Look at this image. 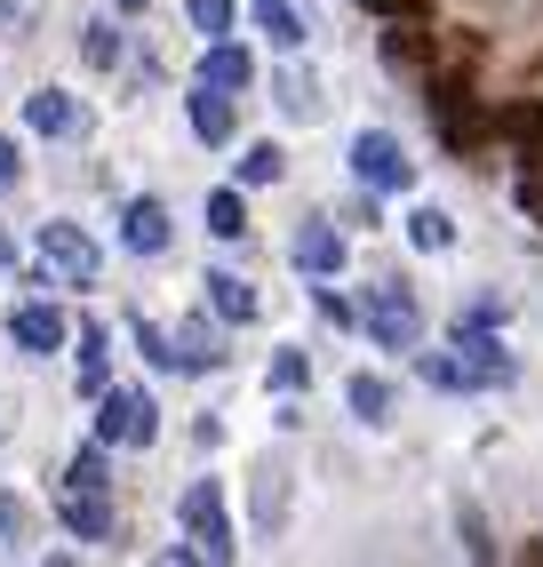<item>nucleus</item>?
I'll use <instances>...</instances> for the list:
<instances>
[{
	"label": "nucleus",
	"mask_w": 543,
	"mask_h": 567,
	"mask_svg": "<svg viewBox=\"0 0 543 567\" xmlns=\"http://www.w3.org/2000/svg\"><path fill=\"white\" fill-rule=\"evenodd\" d=\"M432 121H440V144L448 153H480L495 136V112L480 104V89L463 72H432Z\"/></svg>",
	"instance_id": "1"
},
{
	"label": "nucleus",
	"mask_w": 543,
	"mask_h": 567,
	"mask_svg": "<svg viewBox=\"0 0 543 567\" xmlns=\"http://www.w3.org/2000/svg\"><path fill=\"white\" fill-rule=\"evenodd\" d=\"M360 328H368L376 352H416V344H423V312H416L408 280H376L368 305H360Z\"/></svg>",
	"instance_id": "2"
},
{
	"label": "nucleus",
	"mask_w": 543,
	"mask_h": 567,
	"mask_svg": "<svg viewBox=\"0 0 543 567\" xmlns=\"http://www.w3.org/2000/svg\"><path fill=\"white\" fill-rule=\"evenodd\" d=\"M96 440L104 447H152L161 440V408L144 392H129V384H104L96 392Z\"/></svg>",
	"instance_id": "3"
},
{
	"label": "nucleus",
	"mask_w": 543,
	"mask_h": 567,
	"mask_svg": "<svg viewBox=\"0 0 543 567\" xmlns=\"http://www.w3.org/2000/svg\"><path fill=\"white\" fill-rule=\"evenodd\" d=\"M352 176H360V193H408L416 161H408V144L392 128H360L352 136Z\"/></svg>",
	"instance_id": "4"
},
{
	"label": "nucleus",
	"mask_w": 543,
	"mask_h": 567,
	"mask_svg": "<svg viewBox=\"0 0 543 567\" xmlns=\"http://www.w3.org/2000/svg\"><path fill=\"white\" fill-rule=\"evenodd\" d=\"M41 272L57 288H96L104 256H96V240L81 233V224H41Z\"/></svg>",
	"instance_id": "5"
},
{
	"label": "nucleus",
	"mask_w": 543,
	"mask_h": 567,
	"mask_svg": "<svg viewBox=\"0 0 543 567\" xmlns=\"http://www.w3.org/2000/svg\"><path fill=\"white\" fill-rule=\"evenodd\" d=\"M176 519H184V536L201 544V559H232V519H224V487L216 480H192Z\"/></svg>",
	"instance_id": "6"
},
{
	"label": "nucleus",
	"mask_w": 543,
	"mask_h": 567,
	"mask_svg": "<svg viewBox=\"0 0 543 567\" xmlns=\"http://www.w3.org/2000/svg\"><path fill=\"white\" fill-rule=\"evenodd\" d=\"M455 360L472 368V384H512V352H503V336L495 328H480V320H455Z\"/></svg>",
	"instance_id": "7"
},
{
	"label": "nucleus",
	"mask_w": 543,
	"mask_h": 567,
	"mask_svg": "<svg viewBox=\"0 0 543 567\" xmlns=\"http://www.w3.org/2000/svg\"><path fill=\"white\" fill-rule=\"evenodd\" d=\"M9 336H17V344H24V352H41V360L72 344V328H64V312L49 305V288H41V296H32V305H17V312H9Z\"/></svg>",
	"instance_id": "8"
},
{
	"label": "nucleus",
	"mask_w": 543,
	"mask_h": 567,
	"mask_svg": "<svg viewBox=\"0 0 543 567\" xmlns=\"http://www.w3.org/2000/svg\"><path fill=\"white\" fill-rule=\"evenodd\" d=\"M288 256H296V272H313V280H336V272H344V233H336L328 216H304Z\"/></svg>",
	"instance_id": "9"
},
{
	"label": "nucleus",
	"mask_w": 543,
	"mask_h": 567,
	"mask_svg": "<svg viewBox=\"0 0 543 567\" xmlns=\"http://www.w3.org/2000/svg\"><path fill=\"white\" fill-rule=\"evenodd\" d=\"M57 519H64L81 544H104V536H112V504H104V487H81V480H64V487H57Z\"/></svg>",
	"instance_id": "10"
},
{
	"label": "nucleus",
	"mask_w": 543,
	"mask_h": 567,
	"mask_svg": "<svg viewBox=\"0 0 543 567\" xmlns=\"http://www.w3.org/2000/svg\"><path fill=\"white\" fill-rule=\"evenodd\" d=\"M184 112H192V136H201V144H232V128H240V112H232V89H216V81L192 89Z\"/></svg>",
	"instance_id": "11"
},
{
	"label": "nucleus",
	"mask_w": 543,
	"mask_h": 567,
	"mask_svg": "<svg viewBox=\"0 0 543 567\" xmlns=\"http://www.w3.org/2000/svg\"><path fill=\"white\" fill-rule=\"evenodd\" d=\"M121 240H129L136 256H161V248L176 240V224H168L161 200H129V208H121Z\"/></svg>",
	"instance_id": "12"
},
{
	"label": "nucleus",
	"mask_w": 543,
	"mask_h": 567,
	"mask_svg": "<svg viewBox=\"0 0 543 567\" xmlns=\"http://www.w3.org/2000/svg\"><path fill=\"white\" fill-rule=\"evenodd\" d=\"M24 121L41 128V136H81V128H89V112L72 104L64 89H32V96H24Z\"/></svg>",
	"instance_id": "13"
},
{
	"label": "nucleus",
	"mask_w": 543,
	"mask_h": 567,
	"mask_svg": "<svg viewBox=\"0 0 543 567\" xmlns=\"http://www.w3.org/2000/svg\"><path fill=\"white\" fill-rule=\"evenodd\" d=\"M432 32H423L416 17H392V32H383V64H392V72H432Z\"/></svg>",
	"instance_id": "14"
},
{
	"label": "nucleus",
	"mask_w": 543,
	"mask_h": 567,
	"mask_svg": "<svg viewBox=\"0 0 543 567\" xmlns=\"http://www.w3.org/2000/svg\"><path fill=\"white\" fill-rule=\"evenodd\" d=\"M168 344H176V368H184V375L224 368V336H216V320H184V328L168 336Z\"/></svg>",
	"instance_id": "15"
},
{
	"label": "nucleus",
	"mask_w": 543,
	"mask_h": 567,
	"mask_svg": "<svg viewBox=\"0 0 543 567\" xmlns=\"http://www.w3.org/2000/svg\"><path fill=\"white\" fill-rule=\"evenodd\" d=\"M201 81H216V89H232V96H240V89L256 81V64H248V49L224 32V41H208V56H201Z\"/></svg>",
	"instance_id": "16"
},
{
	"label": "nucleus",
	"mask_w": 543,
	"mask_h": 567,
	"mask_svg": "<svg viewBox=\"0 0 543 567\" xmlns=\"http://www.w3.org/2000/svg\"><path fill=\"white\" fill-rule=\"evenodd\" d=\"M495 136L520 144V168L543 161V104H535V96H527V104H503V112H495Z\"/></svg>",
	"instance_id": "17"
},
{
	"label": "nucleus",
	"mask_w": 543,
	"mask_h": 567,
	"mask_svg": "<svg viewBox=\"0 0 543 567\" xmlns=\"http://www.w3.org/2000/svg\"><path fill=\"white\" fill-rule=\"evenodd\" d=\"M201 288H208V305H216V320H256V288H248L240 272H208Z\"/></svg>",
	"instance_id": "18"
},
{
	"label": "nucleus",
	"mask_w": 543,
	"mask_h": 567,
	"mask_svg": "<svg viewBox=\"0 0 543 567\" xmlns=\"http://www.w3.org/2000/svg\"><path fill=\"white\" fill-rule=\"evenodd\" d=\"M256 32L272 49H304V17L288 9V0H256Z\"/></svg>",
	"instance_id": "19"
},
{
	"label": "nucleus",
	"mask_w": 543,
	"mask_h": 567,
	"mask_svg": "<svg viewBox=\"0 0 543 567\" xmlns=\"http://www.w3.org/2000/svg\"><path fill=\"white\" fill-rule=\"evenodd\" d=\"M416 375H423L432 392H480V384H472V368H463L455 352H416Z\"/></svg>",
	"instance_id": "20"
},
{
	"label": "nucleus",
	"mask_w": 543,
	"mask_h": 567,
	"mask_svg": "<svg viewBox=\"0 0 543 567\" xmlns=\"http://www.w3.org/2000/svg\"><path fill=\"white\" fill-rule=\"evenodd\" d=\"M104 352H112V336L104 328H81V392L96 400L104 384H112V368H104Z\"/></svg>",
	"instance_id": "21"
},
{
	"label": "nucleus",
	"mask_w": 543,
	"mask_h": 567,
	"mask_svg": "<svg viewBox=\"0 0 543 567\" xmlns=\"http://www.w3.org/2000/svg\"><path fill=\"white\" fill-rule=\"evenodd\" d=\"M352 415L360 424H392V384L383 375H352Z\"/></svg>",
	"instance_id": "22"
},
{
	"label": "nucleus",
	"mask_w": 543,
	"mask_h": 567,
	"mask_svg": "<svg viewBox=\"0 0 543 567\" xmlns=\"http://www.w3.org/2000/svg\"><path fill=\"white\" fill-rule=\"evenodd\" d=\"M408 240H416L423 256H440V248L455 240V216H448V208H416V216H408Z\"/></svg>",
	"instance_id": "23"
},
{
	"label": "nucleus",
	"mask_w": 543,
	"mask_h": 567,
	"mask_svg": "<svg viewBox=\"0 0 543 567\" xmlns=\"http://www.w3.org/2000/svg\"><path fill=\"white\" fill-rule=\"evenodd\" d=\"M208 233L216 240H240L248 233V200L240 193H208Z\"/></svg>",
	"instance_id": "24"
},
{
	"label": "nucleus",
	"mask_w": 543,
	"mask_h": 567,
	"mask_svg": "<svg viewBox=\"0 0 543 567\" xmlns=\"http://www.w3.org/2000/svg\"><path fill=\"white\" fill-rule=\"evenodd\" d=\"M280 176H288L280 144H248V153H240V184H280Z\"/></svg>",
	"instance_id": "25"
},
{
	"label": "nucleus",
	"mask_w": 543,
	"mask_h": 567,
	"mask_svg": "<svg viewBox=\"0 0 543 567\" xmlns=\"http://www.w3.org/2000/svg\"><path fill=\"white\" fill-rule=\"evenodd\" d=\"M192 24H201V41H224V32H240V9L232 0H184Z\"/></svg>",
	"instance_id": "26"
},
{
	"label": "nucleus",
	"mask_w": 543,
	"mask_h": 567,
	"mask_svg": "<svg viewBox=\"0 0 543 567\" xmlns=\"http://www.w3.org/2000/svg\"><path fill=\"white\" fill-rule=\"evenodd\" d=\"M280 112H296V121H313V112H320L313 72H280Z\"/></svg>",
	"instance_id": "27"
},
{
	"label": "nucleus",
	"mask_w": 543,
	"mask_h": 567,
	"mask_svg": "<svg viewBox=\"0 0 543 567\" xmlns=\"http://www.w3.org/2000/svg\"><path fill=\"white\" fill-rule=\"evenodd\" d=\"M455 536H463V551H472V559H495V536H488L480 504H455Z\"/></svg>",
	"instance_id": "28"
},
{
	"label": "nucleus",
	"mask_w": 543,
	"mask_h": 567,
	"mask_svg": "<svg viewBox=\"0 0 543 567\" xmlns=\"http://www.w3.org/2000/svg\"><path fill=\"white\" fill-rule=\"evenodd\" d=\"M81 56H89V64H121V32H112V17H96V24L81 32Z\"/></svg>",
	"instance_id": "29"
},
{
	"label": "nucleus",
	"mask_w": 543,
	"mask_h": 567,
	"mask_svg": "<svg viewBox=\"0 0 543 567\" xmlns=\"http://www.w3.org/2000/svg\"><path fill=\"white\" fill-rule=\"evenodd\" d=\"M304 384H313V360H304V352H280V360H272V392H304Z\"/></svg>",
	"instance_id": "30"
},
{
	"label": "nucleus",
	"mask_w": 543,
	"mask_h": 567,
	"mask_svg": "<svg viewBox=\"0 0 543 567\" xmlns=\"http://www.w3.org/2000/svg\"><path fill=\"white\" fill-rule=\"evenodd\" d=\"M512 200H520V216H535V224H543V161H527V168H520Z\"/></svg>",
	"instance_id": "31"
},
{
	"label": "nucleus",
	"mask_w": 543,
	"mask_h": 567,
	"mask_svg": "<svg viewBox=\"0 0 543 567\" xmlns=\"http://www.w3.org/2000/svg\"><path fill=\"white\" fill-rule=\"evenodd\" d=\"M136 352H144L152 368H176V344H168V328H152V320H136Z\"/></svg>",
	"instance_id": "32"
},
{
	"label": "nucleus",
	"mask_w": 543,
	"mask_h": 567,
	"mask_svg": "<svg viewBox=\"0 0 543 567\" xmlns=\"http://www.w3.org/2000/svg\"><path fill=\"white\" fill-rule=\"evenodd\" d=\"M104 472H112V464H104V440H96V447H81V456H72V472H64V480H81V487H112Z\"/></svg>",
	"instance_id": "33"
},
{
	"label": "nucleus",
	"mask_w": 543,
	"mask_h": 567,
	"mask_svg": "<svg viewBox=\"0 0 543 567\" xmlns=\"http://www.w3.org/2000/svg\"><path fill=\"white\" fill-rule=\"evenodd\" d=\"M256 512H264V527L280 519V472H272V464L256 472Z\"/></svg>",
	"instance_id": "34"
},
{
	"label": "nucleus",
	"mask_w": 543,
	"mask_h": 567,
	"mask_svg": "<svg viewBox=\"0 0 543 567\" xmlns=\"http://www.w3.org/2000/svg\"><path fill=\"white\" fill-rule=\"evenodd\" d=\"M0 527H9V544H24V536H32V512L9 496V504H0Z\"/></svg>",
	"instance_id": "35"
},
{
	"label": "nucleus",
	"mask_w": 543,
	"mask_h": 567,
	"mask_svg": "<svg viewBox=\"0 0 543 567\" xmlns=\"http://www.w3.org/2000/svg\"><path fill=\"white\" fill-rule=\"evenodd\" d=\"M320 312H328L336 328H352V320H360V312H352V305H344V296H336V288H320Z\"/></svg>",
	"instance_id": "36"
},
{
	"label": "nucleus",
	"mask_w": 543,
	"mask_h": 567,
	"mask_svg": "<svg viewBox=\"0 0 543 567\" xmlns=\"http://www.w3.org/2000/svg\"><path fill=\"white\" fill-rule=\"evenodd\" d=\"M368 9H376V17H423L432 0H368Z\"/></svg>",
	"instance_id": "37"
},
{
	"label": "nucleus",
	"mask_w": 543,
	"mask_h": 567,
	"mask_svg": "<svg viewBox=\"0 0 543 567\" xmlns=\"http://www.w3.org/2000/svg\"><path fill=\"white\" fill-rule=\"evenodd\" d=\"M0 184H17V144L0 136Z\"/></svg>",
	"instance_id": "38"
},
{
	"label": "nucleus",
	"mask_w": 543,
	"mask_h": 567,
	"mask_svg": "<svg viewBox=\"0 0 543 567\" xmlns=\"http://www.w3.org/2000/svg\"><path fill=\"white\" fill-rule=\"evenodd\" d=\"M0 264H17V240H9V233H0Z\"/></svg>",
	"instance_id": "39"
},
{
	"label": "nucleus",
	"mask_w": 543,
	"mask_h": 567,
	"mask_svg": "<svg viewBox=\"0 0 543 567\" xmlns=\"http://www.w3.org/2000/svg\"><path fill=\"white\" fill-rule=\"evenodd\" d=\"M112 9H121V17H136V9H144V0H112Z\"/></svg>",
	"instance_id": "40"
}]
</instances>
